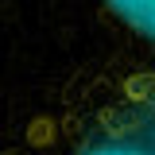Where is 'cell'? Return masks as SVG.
<instances>
[{
    "label": "cell",
    "instance_id": "obj_2",
    "mask_svg": "<svg viewBox=\"0 0 155 155\" xmlns=\"http://www.w3.org/2000/svg\"><path fill=\"white\" fill-rule=\"evenodd\" d=\"M97 4L132 39H140L143 47L155 51V0H97Z\"/></svg>",
    "mask_w": 155,
    "mask_h": 155
},
{
    "label": "cell",
    "instance_id": "obj_1",
    "mask_svg": "<svg viewBox=\"0 0 155 155\" xmlns=\"http://www.w3.org/2000/svg\"><path fill=\"white\" fill-rule=\"evenodd\" d=\"M105 132L85 136L78 147H124V151H155V85H143L140 93H124L109 105L101 120Z\"/></svg>",
    "mask_w": 155,
    "mask_h": 155
}]
</instances>
